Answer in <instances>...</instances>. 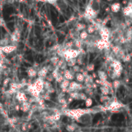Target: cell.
I'll return each mask as SVG.
<instances>
[{
    "mask_svg": "<svg viewBox=\"0 0 132 132\" xmlns=\"http://www.w3.org/2000/svg\"><path fill=\"white\" fill-rule=\"evenodd\" d=\"M81 54H83V49H64L60 58H63L65 61H67L70 59H76Z\"/></svg>",
    "mask_w": 132,
    "mask_h": 132,
    "instance_id": "obj_1",
    "label": "cell"
},
{
    "mask_svg": "<svg viewBox=\"0 0 132 132\" xmlns=\"http://www.w3.org/2000/svg\"><path fill=\"white\" fill-rule=\"evenodd\" d=\"M89 112L88 110L85 109H73V110H65L63 111V113L70 117H73L74 119H79L80 117H83L84 114H87Z\"/></svg>",
    "mask_w": 132,
    "mask_h": 132,
    "instance_id": "obj_2",
    "label": "cell"
},
{
    "mask_svg": "<svg viewBox=\"0 0 132 132\" xmlns=\"http://www.w3.org/2000/svg\"><path fill=\"white\" fill-rule=\"evenodd\" d=\"M111 67L113 68L112 73L115 75L116 78L120 77L123 71V66H122L121 62H120V60H114L111 62Z\"/></svg>",
    "mask_w": 132,
    "mask_h": 132,
    "instance_id": "obj_3",
    "label": "cell"
},
{
    "mask_svg": "<svg viewBox=\"0 0 132 132\" xmlns=\"http://www.w3.org/2000/svg\"><path fill=\"white\" fill-rule=\"evenodd\" d=\"M97 15H98V12L94 10L91 5H88L85 9V12L84 13V17L89 20H94L97 18Z\"/></svg>",
    "mask_w": 132,
    "mask_h": 132,
    "instance_id": "obj_4",
    "label": "cell"
},
{
    "mask_svg": "<svg viewBox=\"0 0 132 132\" xmlns=\"http://www.w3.org/2000/svg\"><path fill=\"white\" fill-rule=\"evenodd\" d=\"M99 34L101 37V39L103 41H110V37L111 32L109 28L106 27V26H101L99 30Z\"/></svg>",
    "mask_w": 132,
    "mask_h": 132,
    "instance_id": "obj_5",
    "label": "cell"
},
{
    "mask_svg": "<svg viewBox=\"0 0 132 132\" xmlns=\"http://www.w3.org/2000/svg\"><path fill=\"white\" fill-rule=\"evenodd\" d=\"M94 45H95V47L97 49H98L99 50H103V49L108 50L111 47V43L110 41H108V42L107 41H103L101 39H97L95 42Z\"/></svg>",
    "mask_w": 132,
    "mask_h": 132,
    "instance_id": "obj_6",
    "label": "cell"
},
{
    "mask_svg": "<svg viewBox=\"0 0 132 132\" xmlns=\"http://www.w3.org/2000/svg\"><path fill=\"white\" fill-rule=\"evenodd\" d=\"M43 81H44L43 79L39 77V78L36 79V80L35 81V82L33 84L35 90L38 93H39V94H41L42 92H43Z\"/></svg>",
    "mask_w": 132,
    "mask_h": 132,
    "instance_id": "obj_7",
    "label": "cell"
},
{
    "mask_svg": "<svg viewBox=\"0 0 132 132\" xmlns=\"http://www.w3.org/2000/svg\"><path fill=\"white\" fill-rule=\"evenodd\" d=\"M20 36H21L20 31H19V30H14L13 33L11 34V36H10V37H9V41H10V43H12V45L17 44V43L19 41Z\"/></svg>",
    "mask_w": 132,
    "mask_h": 132,
    "instance_id": "obj_8",
    "label": "cell"
},
{
    "mask_svg": "<svg viewBox=\"0 0 132 132\" xmlns=\"http://www.w3.org/2000/svg\"><path fill=\"white\" fill-rule=\"evenodd\" d=\"M84 88V86L81 84H79L76 81H72L70 82L68 90L69 92H73V91H77V90H81Z\"/></svg>",
    "mask_w": 132,
    "mask_h": 132,
    "instance_id": "obj_9",
    "label": "cell"
},
{
    "mask_svg": "<svg viewBox=\"0 0 132 132\" xmlns=\"http://www.w3.org/2000/svg\"><path fill=\"white\" fill-rule=\"evenodd\" d=\"M0 49H1L2 52H4L5 54H10L16 49V46H15V45H7V46H0Z\"/></svg>",
    "mask_w": 132,
    "mask_h": 132,
    "instance_id": "obj_10",
    "label": "cell"
},
{
    "mask_svg": "<svg viewBox=\"0 0 132 132\" xmlns=\"http://www.w3.org/2000/svg\"><path fill=\"white\" fill-rule=\"evenodd\" d=\"M124 107V104L121 103V102L117 101V100H114L113 101L109 106L107 108V110H110V111H114L115 110H117V109H120L121 108Z\"/></svg>",
    "mask_w": 132,
    "mask_h": 132,
    "instance_id": "obj_11",
    "label": "cell"
},
{
    "mask_svg": "<svg viewBox=\"0 0 132 132\" xmlns=\"http://www.w3.org/2000/svg\"><path fill=\"white\" fill-rule=\"evenodd\" d=\"M74 72L73 70H64L63 73V76L64 77V79H67L68 81H73L75 76H74Z\"/></svg>",
    "mask_w": 132,
    "mask_h": 132,
    "instance_id": "obj_12",
    "label": "cell"
},
{
    "mask_svg": "<svg viewBox=\"0 0 132 132\" xmlns=\"http://www.w3.org/2000/svg\"><path fill=\"white\" fill-rule=\"evenodd\" d=\"M123 14L125 17H131L132 14V3L131 2H129L128 5L123 9Z\"/></svg>",
    "mask_w": 132,
    "mask_h": 132,
    "instance_id": "obj_13",
    "label": "cell"
},
{
    "mask_svg": "<svg viewBox=\"0 0 132 132\" xmlns=\"http://www.w3.org/2000/svg\"><path fill=\"white\" fill-rule=\"evenodd\" d=\"M48 73H49L48 68H47L46 67H42V68L37 72V76H38L39 78L44 79V78L47 76Z\"/></svg>",
    "mask_w": 132,
    "mask_h": 132,
    "instance_id": "obj_14",
    "label": "cell"
},
{
    "mask_svg": "<svg viewBox=\"0 0 132 132\" xmlns=\"http://www.w3.org/2000/svg\"><path fill=\"white\" fill-rule=\"evenodd\" d=\"M16 99L20 102V103H22V102H25V101H27L28 98L27 97L25 96V94L22 92V91H17L16 92Z\"/></svg>",
    "mask_w": 132,
    "mask_h": 132,
    "instance_id": "obj_15",
    "label": "cell"
},
{
    "mask_svg": "<svg viewBox=\"0 0 132 132\" xmlns=\"http://www.w3.org/2000/svg\"><path fill=\"white\" fill-rule=\"evenodd\" d=\"M30 107L31 104L28 101L22 102L21 103V106H19V110H21L23 112H27L30 110Z\"/></svg>",
    "mask_w": 132,
    "mask_h": 132,
    "instance_id": "obj_16",
    "label": "cell"
},
{
    "mask_svg": "<svg viewBox=\"0 0 132 132\" xmlns=\"http://www.w3.org/2000/svg\"><path fill=\"white\" fill-rule=\"evenodd\" d=\"M97 76L99 77V80L101 81H108V74L103 70H98L97 72Z\"/></svg>",
    "mask_w": 132,
    "mask_h": 132,
    "instance_id": "obj_17",
    "label": "cell"
},
{
    "mask_svg": "<svg viewBox=\"0 0 132 132\" xmlns=\"http://www.w3.org/2000/svg\"><path fill=\"white\" fill-rule=\"evenodd\" d=\"M121 8V4L119 3H113L111 6V9H111V11L112 12L117 13V12H118L120 11Z\"/></svg>",
    "mask_w": 132,
    "mask_h": 132,
    "instance_id": "obj_18",
    "label": "cell"
},
{
    "mask_svg": "<svg viewBox=\"0 0 132 132\" xmlns=\"http://www.w3.org/2000/svg\"><path fill=\"white\" fill-rule=\"evenodd\" d=\"M27 75L30 78H34L37 76V71L34 67H30L27 70Z\"/></svg>",
    "mask_w": 132,
    "mask_h": 132,
    "instance_id": "obj_19",
    "label": "cell"
},
{
    "mask_svg": "<svg viewBox=\"0 0 132 132\" xmlns=\"http://www.w3.org/2000/svg\"><path fill=\"white\" fill-rule=\"evenodd\" d=\"M88 36H89V34L87 33V32L85 30L81 31L80 33H79V39H80L81 41H86L88 39Z\"/></svg>",
    "mask_w": 132,
    "mask_h": 132,
    "instance_id": "obj_20",
    "label": "cell"
},
{
    "mask_svg": "<svg viewBox=\"0 0 132 132\" xmlns=\"http://www.w3.org/2000/svg\"><path fill=\"white\" fill-rule=\"evenodd\" d=\"M86 28H87V25L81 22H78L76 25V31H77V32H81L82 30H84Z\"/></svg>",
    "mask_w": 132,
    "mask_h": 132,
    "instance_id": "obj_21",
    "label": "cell"
},
{
    "mask_svg": "<svg viewBox=\"0 0 132 132\" xmlns=\"http://www.w3.org/2000/svg\"><path fill=\"white\" fill-rule=\"evenodd\" d=\"M83 44H84V41H81L80 39H75V41L73 42V46H75L77 49H81Z\"/></svg>",
    "mask_w": 132,
    "mask_h": 132,
    "instance_id": "obj_22",
    "label": "cell"
},
{
    "mask_svg": "<svg viewBox=\"0 0 132 132\" xmlns=\"http://www.w3.org/2000/svg\"><path fill=\"white\" fill-rule=\"evenodd\" d=\"M87 33L88 34H93V33H95V31H96V29H95V26L94 25V24H89L87 26Z\"/></svg>",
    "mask_w": 132,
    "mask_h": 132,
    "instance_id": "obj_23",
    "label": "cell"
},
{
    "mask_svg": "<svg viewBox=\"0 0 132 132\" xmlns=\"http://www.w3.org/2000/svg\"><path fill=\"white\" fill-rule=\"evenodd\" d=\"M75 77H76V81L77 82H79V83H82V82H84V76L81 73H76V75H75Z\"/></svg>",
    "mask_w": 132,
    "mask_h": 132,
    "instance_id": "obj_24",
    "label": "cell"
},
{
    "mask_svg": "<svg viewBox=\"0 0 132 132\" xmlns=\"http://www.w3.org/2000/svg\"><path fill=\"white\" fill-rule=\"evenodd\" d=\"M111 89L108 88V87H104V86H102L100 87V92L103 95H108L110 94V90Z\"/></svg>",
    "mask_w": 132,
    "mask_h": 132,
    "instance_id": "obj_25",
    "label": "cell"
},
{
    "mask_svg": "<svg viewBox=\"0 0 132 132\" xmlns=\"http://www.w3.org/2000/svg\"><path fill=\"white\" fill-rule=\"evenodd\" d=\"M69 84H70V81L67 80V79H64V80L60 83V87L61 90L62 89H66V88H68Z\"/></svg>",
    "mask_w": 132,
    "mask_h": 132,
    "instance_id": "obj_26",
    "label": "cell"
},
{
    "mask_svg": "<svg viewBox=\"0 0 132 132\" xmlns=\"http://www.w3.org/2000/svg\"><path fill=\"white\" fill-rule=\"evenodd\" d=\"M111 49H112V52H113V54H114V55H116V56H118L119 52H121V47H120V46H119L118 45H116V46H112Z\"/></svg>",
    "mask_w": 132,
    "mask_h": 132,
    "instance_id": "obj_27",
    "label": "cell"
},
{
    "mask_svg": "<svg viewBox=\"0 0 132 132\" xmlns=\"http://www.w3.org/2000/svg\"><path fill=\"white\" fill-rule=\"evenodd\" d=\"M59 60H60V57L58 56H54V57H52L50 58V62H51L52 66L56 67V65H57V62L59 61Z\"/></svg>",
    "mask_w": 132,
    "mask_h": 132,
    "instance_id": "obj_28",
    "label": "cell"
},
{
    "mask_svg": "<svg viewBox=\"0 0 132 132\" xmlns=\"http://www.w3.org/2000/svg\"><path fill=\"white\" fill-rule=\"evenodd\" d=\"M70 97H72L73 100H80V97H79V93L77 91H73L69 93Z\"/></svg>",
    "mask_w": 132,
    "mask_h": 132,
    "instance_id": "obj_29",
    "label": "cell"
},
{
    "mask_svg": "<svg viewBox=\"0 0 132 132\" xmlns=\"http://www.w3.org/2000/svg\"><path fill=\"white\" fill-rule=\"evenodd\" d=\"M66 62H67V65L70 67H73V66H75L76 64V59H70Z\"/></svg>",
    "mask_w": 132,
    "mask_h": 132,
    "instance_id": "obj_30",
    "label": "cell"
},
{
    "mask_svg": "<svg viewBox=\"0 0 132 132\" xmlns=\"http://www.w3.org/2000/svg\"><path fill=\"white\" fill-rule=\"evenodd\" d=\"M66 129L68 132H74L76 130V127L73 124H67L66 126Z\"/></svg>",
    "mask_w": 132,
    "mask_h": 132,
    "instance_id": "obj_31",
    "label": "cell"
},
{
    "mask_svg": "<svg viewBox=\"0 0 132 132\" xmlns=\"http://www.w3.org/2000/svg\"><path fill=\"white\" fill-rule=\"evenodd\" d=\"M9 42H10L9 39V38H4V39H1V40H0V46H3L9 45Z\"/></svg>",
    "mask_w": 132,
    "mask_h": 132,
    "instance_id": "obj_32",
    "label": "cell"
},
{
    "mask_svg": "<svg viewBox=\"0 0 132 132\" xmlns=\"http://www.w3.org/2000/svg\"><path fill=\"white\" fill-rule=\"evenodd\" d=\"M64 80V77H63V74L60 72V73H59V75L55 78V81L58 83V84H60Z\"/></svg>",
    "mask_w": 132,
    "mask_h": 132,
    "instance_id": "obj_33",
    "label": "cell"
},
{
    "mask_svg": "<svg viewBox=\"0 0 132 132\" xmlns=\"http://www.w3.org/2000/svg\"><path fill=\"white\" fill-rule=\"evenodd\" d=\"M120 86H121V81H118V80H115V81H114V82L112 83V87L114 88L115 90L118 89Z\"/></svg>",
    "mask_w": 132,
    "mask_h": 132,
    "instance_id": "obj_34",
    "label": "cell"
},
{
    "mask_svg": "<svg viewBox=\"0 0 132 132\" xmlns=\"http://www.w3.org/2000/svg\"><path fill=\"white\" fill-rule=\"evenodd\" d=\"M92 104H93V100L90 97H87L86 100H85V105H86V107L87 108H90L92 106Z\"/></svg>",
    "mask_w": 132,
    "mask_h": 132,
    "instance_id": "obj_35",
    "label": "cell"
},
{
    "mask_svg": "<svg viewBox=\"0 0 132 132\" xmlns=\"http://www.w3.org/2000/svg\"><path fill=\"white\" fill-rule=\"evenodd\" d=\"M94 68H95V66H94V63H89L86 67V70L87 72H91V71H94Z\"/></svg>",
    "mask_w": 132,
    "mask_h": 132,
    "instance_id": "obj_36",
    "label": "cell"
},
{
    "mask_svg": "<svg viewBox=\"0 0 132 132\" xmlns=\"http://www.w3.org/2000/svg\"><path fill=\"white\" fill-rule=\"evenodd\" d=\"M73 46V41H69L67 43H65L64 46H63V49H70Z\"/></svg>",
    "mask_w": 132,
    "mask_h": 132,
    "instance_id": "obj_37",
    "label": "cell"
},
{
    "mask_svg": "<svg viewBox=\"0 0 132 132\" xmlns=\"http://www.w3.org/2000/svg\"><path fill=\"white\" fill-rule=\"evenodd\" d=\"M130 54H124V57L121 58L124 62H130Z\"/></svg>",
    "mask_w": 132,
    "mask_h": 132,
    "instance_id": "obj_38",
    "label": "cell"
},
{
    "mask_svg": "<svg viewBox=\"0 0 132 132\" xmlns=\"http://www.w3.org/2000/svg\"><path fill=\"white\" fill-rule=\"evenodd\" d=\"M44 100H49L50 99H51V97H50V94H49V93H47L46 91V93L41 97Z\"/></svg>",
    "mask_w": 132,
    "mask_h": 132,
    "instance_id": "obj_39",
    "label": "cell"
},
{
    "mask_svg": "<svg viewBox=\"0 0 132 132\" xmlns=\"http://www.w3.org/2000/svg\"><path fill=\"white\" fill-rule=\"evenodd\" d=\"M72 70L76 73H79L80 72V70H81V67H80V66L79 65H75V66H73V67H72Z\"/></svg>",
    "mask_w": 132,
    "mask_h": 132,
    "instance_id": "obj_40",
    "label": "cell"
},
{
    "mask_svg": "<svg viewBox=\"0 0 132 132\" xmlns=\"http://www.w3.org/2000/svg\"><path fill=\"white\" fill-rule=\"evenodd\" d=\"M79 97H80V100H85L87 98V95L85 93H79Z\"/></svg>",
    "mask_w": 132,
    "mask_h": 132,
    "instance_id": "obj_41",
    "label": "cell"
},
{
    "mask_svg": "<svg viewBox=\"0 0 132 132\" xmlns=\"http://www.w3.org/2000/svg\"><path fill=\"white\" fill-rule=\"evenodd\" d=\"M108 100H109V97L108 95H103V96H101V97L100 99V102H105V101H107Z\"/></svg>",
    "mask_w": 132,
    "mask_h": 132,
    "instance_id": "obj_42",
    "label": "cell"
},
{
    "mask_svg": "<svg viewBox=\"0 0 132 132\" xmlns=\"http://www.w3.org/2000/svg\"><path fill=\"white\" fill-rule=\"evenodd\" d=\"M58 102H59L60 103H61V104L67 103V99H65V98H64V97H60V98H58Z\"/></svg>",
    "mask_w": 132,
    "mask_h": 132,
    "instance_id": "obj_43",
    "label": "cell"
},
{
    "mask_svg": "<svg viewBox=\"0 0 132 132\" xmlns=\"http://www.w3.org/2000/svg\"><path fill=\"white\" fill-rule=\"evenodd\" d=\"M9 122L11 124H15L16 123H17V118L16 117H12V118H9Z\"/></svg>",
    "mask_w": 132,
    "mask_h": 132,
    "instance_id": "obj_44",
    "label": "cell"
},
{
    "mask_svg": "<svg viewBox=\"0 0 132 132\" xmlns=\"http://www.w3.org/2000/svg\"><path fill=\"white\" fill-rule=\"evenodd\" d=\"M61 47V46L60 45H59V44H57V45H55V46H54L52 48H51V50L52 51H57Z\"/></svg>",
    "mask_w": 132,
    "mask_h": 132,
    "instance_id": "obj_45",
    "label": "cell"
},
{
    "mask_svg": "<svg viewBox=\"0 0 132 132\" xmlns=\"http://www.w3.org/2000/svg\"><path fill=\"white\" fill-rule=\"evenodd\" d=\"M45 78H46V81H49V82H50V83H51L52 81H54V77H52L51 75H50V76H46Z\"/></svg>",
    "mask_w": 132,
    "mask_h": 132,
    "instance_id": "obj_46",
    "label": "cell"
},
{
    "mask_svg": "<svg viewBox=\"0 0 132 132\" xmlns=\"http://www.w3.org/2000/svg\"><path fill=\"white\" fill-rule=\"evenodd\" d=\"M9 78L5 79L4 81H3V86L4 87H7L9 85Z\"/></svg>",
    "mask_w": 132,
    "mask_h": 132,
    "instance_id": "obj_47",
    "label": "cell"
},
{
    "mask_svg": "<svg viewBox=\"0 0 132 132\" xmlns=\"http://www.w3.org/2000/svg\"><path fill=\"white\" fill-rule=\"evenodd\" d=\"M57 1H58V0H47L46 3H48L51 4V5H55L57 3Z\"/></svg>",
    "mask_w": 132,
    "mask_h": 132,
    "instance_id": "obj_48",
    "label": "cell"
},
{
    "mask_svg": "<svg viewBox=\"0 0 132 132\" xmlns=\"http://www.w3.org/2000/svg\"><path fill=\"white\" fill-rule=\"evenodd\" d=\"M5 25H6L5 20L2 17H0V26H5Z\"/></svg>",
    "mask_w": 132,
    "mask_h": 132,
    "instance_id": "obj_49",
    "label": "cell"
},
{
    "mask_svg": "<svg viewBox=\"0 0 132 132\" xmlns=\"http://www.w3.org/2000/svg\"><path fill=\"white\" fill-rule=\"evenodd\" d=\"M22 130H27V127H26V124H22Z\"/></svg>",
    "mask_w": 132,
    "mask_h": 132,
    "instance_id": "obj_50",
    "label": "cell"
},
{
    "mask_svg": "<svg viewBox=\"0 0 132 132\" xmlns=\"http://www.w3.org/2000/svg\"><path fill=\"white\" fill-rule=\"evenodd\" d=\"M15 110H16V111H19V105H16Z\"/></svg>",
    "mask_w": 132,
    "mask_h": 132,
    "instance_id": "obj_51",
    "label": "cell"
},
{
    "mask_svg": "<svg viewBox=\"0 0 132 132\" xmlns=\"http://www.w3.org/2000/svg\"><path fill=\"white\" fill-rule=\"evenodd\" d=\"M38 2H41V3H46L47 0H36Z\"/></svg>",
    "mask_w": 132,
    "mask_h": 132,
    "instance_id": "obj_52",
    "label": "cell"
},
{
    "mask_svg": "<svg viewBox=\"0 0 132 132\" xmlns=\"http://www.w3.org/2000/svg\"><path fill=\"white\" fill-rule=\"evenodd\" d=\"M3 109V104L0 103V110H2Z\"/></svg>",
    "mask_w": 132,
    "mask_h": 132,
    "instance_id": "obj_53",
    "label": "cell"
},
{
    "mask_svg": "<svg viewBox=\"0 0 132 132\" xmlns=\"http://www.w3.org/2000/svg\"><path fill=\"white\" fill-rule=\"evenodd\" d=\"M0 68H3V65L1 63H0Z\"/></svg>",
    "mask_w": 132,
    "mask_h": 132,
    "instance_id": "obj_54",
    "label": "cell"
},
{
    "mask_svg": "<svg viewBox=\"0 0 132 132\" xmlns=\"http://www.w3.org/2000/svg\"><path fill=\"white\" fill-rule=\"evenodd\" d=\"M108 1H111V0H108Z\"/></svg>",
    "mask_w": 132,
    "mask_h": 132,
    "instance_id": "obj_55",
    "label": "cell"
}]
</instances>
